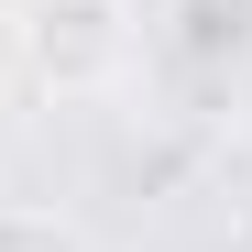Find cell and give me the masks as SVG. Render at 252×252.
I'll return each instance as SVG.
<instances>
[{"label": "cell", "instance_id": "6da1fadb", "mask_svg": "<svg viewBox=\"0 0 252 252\" xmlns=\"http://www.w3.org/2000/svg\"><path fill=\"white\" fill-rule=\"evenodd\" d=\"M11 33L44 99H110L132 77V0H22Z\"/></svg>", "mask_w": 252, "mask_h": 252}, {"label": "cell", "instance_id": "7a4b0ae2", "mask_svg": "<svg viewBox=\"0 0 252 252\" xmlns=\"http://www.w3.org/2000/svg\"><path fill=\"white\" fill-rule=\"evenodd\" d=\"M0 252H88V230L55 208H0Z\"/></svg>", "mask_w": 252, "mask_h": 252}]
</instances>
